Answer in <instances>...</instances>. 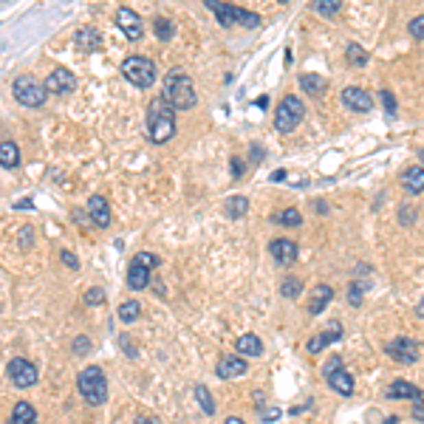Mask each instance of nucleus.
Returning <instances> with one entry per match:
<instances>
[{"label": "nucleus", "mask_w": 424, "mask_h": 424, "mask_svg": "<svg viewBox=\"0 0 424 424\" xmlns=\"http://www.w3.org/2000/svg\"><path fill=\"white\" fill-rule=\"evenodd\" d=\"M161 99L167 102L173 110H190L196 108L198 97H196V85L190 80V74H187L184 68H173L167 77H164V93Z\"/></svg>", "instance_id": "obj_1"}, {"label": "nucleus", "mask_w": 424, "mask_h": 424, "mask_svg": "<svg viewBox=\"0 0 424 424\" xmlns=\"http://www.w3.org/2000/svg\"><path fill=\"white\" fill-rule=\"evenodd\" d=\"M148 136L153 145H164L176 136V110L161 97L148 105Z\"/></svg>", "instance_id": "obj_2"}, {"label": "nucleus", "mask_w": 424, "mask_h": 424, "mask_svg": "<svg viewBox=\"0 0 424 424\" xmlns=\"http://www.w3.org/2000/svg\"><path fill=\"white\" fill-rule=\"evenodd\" d=\"M207 9L218 17V23H221L224 29H232V26L257 29V26H261V14H257V12L238 9V6H232V3H218V0H207Z\"/></svg>", "instance_id": "obj_3"}, {"label": "nucleus", "mask_w": 424, "mask_h": 424, "mask_svg": "<svg viewBox=\"0 0 424 424\" xmlns=\"http://www.w3.org/2000/svg\"><path fill=\"white\" fill-rule=\"evenodd\" d=\"M77 388H80V393L88 405H105L108 402V379H105L102 368H97V365H88V368L80 370Z\"/></svg>", "instance_id": "obj_4"}, {"label": "nucleus", "mask_w": 424, "mask_h": 424, "mask_svg": "<svg viewBox=\"0 0 424 424\" xmlns=\"http://www.w3.org/2000/svg\"><path fill=\"white\" fill-rule=\"evenodd\" d=\"M12 93L20 105L26 108H43L45 99H49V91H45V82L34 80L32 74H20L14 82H12Z\"/></svg>", "instance_id": "obj_5"}, {"label": "nucleus", "mask_w": 424, "mask_h": 424, "mask_svg": "<svg viewBox=\"0 0 424 424\" xmlns=\"http://www.w3.org/2000/svg\"><path fill=\"white\" fill-rule=\"evenodd\" d=\"M122 77L136 88H150L156 82V65L148 57H128L122 62Z\"/></svg>", "instance_id": "obj_6"}, {"label": "nucleus", "mask_w": 424, "mask_h": 424, "mask_svg": "<svg viewBox=\"0 0 424 424\" xmlns=\"http://www.w3.org/2000/svg\"><path fill=\"white\" fill-rule=\"evenodd\" d=\"M161 261L156 255H150V252H139L133 261H130V266H128V286L133 289V292H141V289H148L150 286V269H156Z\"/></svg>", "instance_id": "obj_7"}, {"label": "nucleus", "mask_w": 424, "mask_h": 424, "mask_svg": "<svg viewBox=\"0 0 424 424\" xmlns=\"http://www.w3.org/2000/svg\"><path fill=\"white\" fill-rule=\"evenodd\" d=\"M303 116H305V108L300 102V97H283L280 105H277V113H274V128L280 133H292L300 122H303Z\"/></svg>", "instance_id": "obj_8"}, {"label": "nucleus", "mask_w": 424, "mask_h": 424, "mask_svg": "<svg viewBox=\"0 0 424 424\" xmlns=\"http://www.w3.org/2000/svg\"><path fill=\"white\" fill-rule=\"evenodd\" d=\"M322 373H325L328 385H331L340 396H353V376L342 368V360H340V357H331V360H328V365L322 368Z\"/></svg>", "instance_id": "obj_9"}, {"label": "nucleus", "mask_w": 424, "mask_h": 424, "mask_svg": "<svg viewBox=\"0 0 424 424\" xmlns=\"http://www.w3.org/2000/svg\"><path fill=\"white\" fill-rule=\"evenodd\" d=\"M9 379H12V385L20 388V390L34 388V385H37V365L29 362V360H23V357H14V360L9 362Z\"/></svg>", "instance_id": "obj_10"}, {"label": "nucleus", "mask_w": 424, "mask_h": 424, "mask_svg": "<svg viewBox=\"0 0 424 424\" xmlns=\"http://www.w3.org/2000/svg\"><path fill=\"white\" fill-rule=\"evenodd\" d=\"M385 353L393 357L399 365H413L419 360V342L410 340V337H396L385 345Z\"/></svg>", "instance_id": "obj_11"}, {"label": "nucleus", "mask_w": 424, "mask_h": 424, "mask_svg": "<svg viewBox=\"0 0 424 424\" xmlns=\"http://www.w3.org/2000/svg\"><path fill=\"white\" fill-rule=\"evenodd\" d=\"M116 26L122 29V34L128 40H141V37H145V20H141L133 9H128V6H122L119 12H116Z\"/></svg>", "instance_id": "obj_12"}, {"label": "nucleus", "mask_w": 424, "mask_h": 424, "mask_svg": "<svg viewBox=\"0 0 424 424\" xmlns=\"http://www.w3.org/2000/svg\"><path fill=\"white\" fill-rule=\"evenodd\" d=\"M77 88V77L71 74L68 68H54L49 77H45V91L57 93V97H65V93H74Z\"/></svg>", "instance_id": "obj_13"}, {"label": "nucleus", "mask_w": 424, "mask_h": 424, "mask_svg": "<svg viewBox=\"0 0 424 424\" xmlns=\"http://www.w3.org/2000/svg\"><path fill=\"white\" fill-rule=\"evenodd\" d=\"M246 370H249V365L241 353H226V357H221V362L215 365V373L221 376V379H238V376H244Z\"/></svg>", "instance_id": "obj_14"}, {"label": "nucleus", "mask_w": 424, "mask_h": 424, "mask_svg": "<svg viewBox=\"0 0 424 424\" xmlns=\"http://www.w3.org/2000/svg\"><path fill=\"white\" fill-rule=\"evenodd\" d=\"M342 105H345L348 110H353V113H368V110L373 108V99H370L368 91L357 88V85H351V88L342 91Z\"/></svg>", "instance_id": "obj_15"}, {"label": "nucleus", "mask_w": 424, "mask_h": 424, "mask_svg": "<svg viewBox=\"0 0 424 424\" xmlns=\"http://www.w3.org/2000/svg\"><path fill=\"white\" fill-rule=\"evenodd\" d=\"M269 252H272V257H274L280 266H294V261H297V244L289 241V238H274V241H269Z\"/></svg>", "instance_id": "obj_16"}, {"label": "nucleus", "mask_w": 424, "mask_h": 424, "mask_svg": "<svg viewBox=\"0 0 424 424\" xmlns=\"http://www.w3.org/2000/svg\"><path fill=\"white\" fill-rule=\"evenodd\" d=\"M85 209H88V215H91V224L97 226V229L110 226V207H108V201L102 196H91Z\"/></svg>", "instance_id": "obj_17"}, {"label": "nucleus", "mask_w": 424, "mask_h": 424, "mask_svg": "<svg viewBox=\"0 0 424 424\" xmlns=\"http://www.w3.org/2000/svg\"><path fill=\"white\" fill-rule=\"evenodd\" d=\"M399 184H402V190L410 193V196L424 193V167H421V164H413V167H408L402 176H399Z\"/></svg>", "instance_id": "obj_18"}, {"label": "nucleus", "mask_w": 424, "mask_h": 424, "mask_svg": "<svg viewBox=\"0 0 424 424\" xmlns=\"http://www.w3.org/2000/svg\"><path fill=\"white\" fill-rule=\"evenodd\" d=\"M334 300V289L328 286V283H317V286L311 289V300H309V314L317 317L325 311V305Z\"/></svg>", "instance_id": "obj_19"}, {"label": "nucleus", "mask_w": 424, "mask_h": 424, "mask_svg": "<svg viewBox=\"0 0 424 424\" xmlns=\"http://www.w3.org/2000/svg\"><path fill=\"white\" fill-rule=\"evenodd\" d=\"M74 40H77V45H80V51H102V43H105L102 32L93 29V26H82V29L77 32Z\"/></svg>", "instance_id": "obj_20"}, {"label": "nucleus", "mask_w": 424, "mask_h": 424, "mask_svg": "<svg viewBox=\"0 0 424 424\" xmlns=\"http://www.w3.org/2000/svg\"><path fill=\"white\" fill-rule=\"evenodd\" d=\"M235 353H241V357H261L263 340L257 334H241L238 340H235Z\"/></svg>", "instance_id": "obj_21"}, {"label": "nucleus", "mask_w": 424, "mask_h": 424, "mask_svg": "<svg viewBox=\"0 0 424 424\" xmlns=\"http://www.w3.org/2000/svg\"><path fill=\"white\" fill-rule=\"evenodd\" d=\"M342 337V328H340V322H331V328L328 331H322V334H317V337H311V342L305 345L309 348V353H320L325 345H331V342H337Z\"/></svg>", "instance_id": "obj_22"}, {"label": "nucleus", "mask_w": 424, "mask_h": 424, "mask_svg": "<svg viewBox=\"0 0 424 424\" xmlns=\"http://www.w3.org/2000/svg\"><path fill=\"white\" fill-rule=\"evenodd\" d=\"M300 88L305 91V93H309V97H322V93H325V88H328V80L325 77H320V74H303L300 80Z\"/></svg>", "instance_id": "obj_23"}, {"label": "nucleus", "mask_w": 424, "mask_h": 424, "mask_svg": "<svg viewBox=\"0 0 424 424\" xmlns=\"http://www.w3.org/2000/svg\"><path fill=\"white\" fill-rule=\"evenodd\" d=\"M424 393L413 385V382H408V379H396L390 388H388V399H421Z\"/></svg>", "instance_id": "obj_24"}, {"label": "nucleus", "mask_w": 424, "mask_h": 424, "mask_svg": "<svg viewBox=\"0 0 424 424\" xmlns=\"http://www.w3.org/2000/svg\"><path fill=\"white\" fill-rule=\"evenodd\" d=\"M0 164H3L6 170H12V167H17V164H20V148L14 145L12 139L0 141Z\"/></svg>", "instance_id": "obj_25"}, {"label": "nucleus", "mask_w": 424, "mask_h": 424, "mask_svg": "<svg viewBox=\"0 0 424 424\" xmlns=\"http://www.w3.org/2000/svg\"><path fill=\"white\" fill-rule=\"evenodd\" d=\"M9 424H37V413H34V408H32L29 402H17V405L12 408V419H9Z\"/></svg>", "instance_id": "obj_26"}, {"label": "nucleus", "mask_w": 424, "mask_h": 424, "mask_svg": "<svg viewBox=\"0 0 424 424\" xmlns=\"http://www.w3.org/2000/svg\"><path fill=\"white\" fill-rule=\"evenodd\" d=\"M153 34L161 40V43H170L176 37V23L167 20V17H156L153 20Z\"/></svg>", "instance_id": "obj_27"}, {"label": "nucleus", "mask_w": 424, "mask_h": 424, "mask_svg": "<svg viewBox=\"0 0 424 424\" xmlns=\"http://www.w3.org/2000/svg\"><path fill=\"white\" fill-rule=\"evenodd\" d=\"M226 215L229 218H244L246 212H249V198L246 196H232V198H226Z\"/></svg>", "instance_id": "obj_28"}, {"label": "nucleus", "mask_w": 424, "mask_h": 424, "mask_svg": "<svg viewBox=\"0 0 424 424\" xmlns=\"http://www.w3.org/2000/svg\"><path fill=\"white\" fill-rule=\"evenodd\" d=\"M116 317H119L122 322H136L141 317V303L139 300H125L119 309H116Z\"/></svg>", "instance_id": "obj_29"}, {"label": "nucleus", "mask_w": 424, "mask_h": 424, "mask_svg": "<svg viewBox=\"0 0 424 424\" xmlns=\"http://www.w3.org/2000/svg\"><path fill=\"white\" fill-rule=\"evenodd\" d=\"M196 402L201 405V410L207 416H215V399H212V393H209L207 385H196Z\"/></svg>", "instance_id": "obj_30"}, {"label": "nucleus", "mask_w": 424, "mask_h": 424, "mask_svg": "<svg viewBox=\"0 0 424 424\" xmlns=\"http://www.w3.org/2000/svg\"><path fill=\"white\" fill-rule=\"evenodd\" d=\"M272 221H274V224H283V226H300V224H303V215H300V209L289 207V209L277 212V215H272Z\"/></svg>", "instance_id": "obj_31"}, {"label": "nucleus", "mask_w": 424, "mask_h": 424, "mask_svg": "<svg viewBox=\"0 0 424 424\" xmlns=\"http://www.w3.org/2000/svg\"><path fill=\"white\" fill-rule=\"evenodd\" d=\"M311 9H314L317 14H322V17H334V14L342 9V0H314Z\"/></svg>", "instance_id": "obj_32"}, {"label": "nucleus", "mask_w": 424, "mask_h": 424, "mask_svg": "<svg viewBox=\"0 0 424 424\" xmlns=\"http://www.w3.org/2000/svg\"><path fill=\"white\" fill-rule=\"evenodd\" d=\"M300 292H303V283L297 280V277H283V283H280V294L286 297V300H294V297H300Z\"/></svg>", "instance_id": "obj_33"}, {"label": "nucleus", "mask_w": 424, "mask_h": 424, "mask_svg": "<svg viewBox=\"0 0 424 424\" xmlns=\"http://www.w3.org/2000/svg\"><path fill=\"white\" fill-rule=\"evenodd\" d=\"M348 62L351 65H357V68H365V62H368V54L362 51V45H357V43H348Z\"/></svg>", "instance_id": "obj_34"}, {"label": "nucleus", "mask_w": 424, "mask_h": 424, "mask_svg": "<svg viewBox=\"0 0 424 424\" xmlns=\"http://www.w3.org/2000/svg\"><path fill=\"white\" fill-rule=\"evenodd\" d=\"M370 289V283H351L348 289V303L351 305H362V292Z\"/></svg>", "instance_id": "obj_35"}, {"label": "nucleus", "mask_w": 424, "mask_h": 424, "mask_svg": "<svg viewBox=\"0 0 424 424\" xmlns=\"http://www.w3.org/2000/svg\"><path fill=\"white\" fill-rule=\"evenodd\" d=\"M379 97H382V105H385L388 119H396V99H393V93H390V91H379Z\"/></svg>", "instance_id": "obj_36"}, {"label": "nucleus", "mask_w": 424, "mask_h": 424, "mask_svg": "<svg viewBox=\"0 0 424 424\" xmlns=\"http://www.w3.org/2000/svg\"><path fill=\"white\" fill-rule=\"evenodd\" d=\"M99 303H105V292L102 289L93 286V289L85 292V305H99Z\"/></svg>", "instance_id": "obj_37"}, {"label": "nucleus", "mask_w": 424, "mask_h": 424, "mask_svg": "<svg viewBox=\"0 0 424 424\" xmlns=\"http://www.w3.org/2000/svg\"><path fill=\"white\" fill-rule=\"evenodd\" d=\"M410 34L419 37V40H424V14H419V17L410 20Z\"/></svg>", "instance_id": "obj_38"}, {"label": "nucleus", "mask_w": 424, "mask_h": 424, "mask_svg": "<svg viewBox=\"0 0 424 424\" xmlns=\"http://www.w3.org/2000/svg\"><path fill=\"white\" fill-rule=\"evenodd\" d=\"M60 257H62V263H65L68 269H80V261H77V257H74V252L62 249V252H60Z\"/></svg>", "instance_id": "obj_39"}, {"label": "nucleus", "mask_w": 424, "mask_h": 424, "mask_svg": "<svg viewBox=\"0 0 424 424\" xmlns=\"http://www.w3.org/2000/svg\"><path fill=\"white\" fill-rule=\"evenodd\" d=\"M229 161H232V176H235V178H241V176H244V158L232 156Z\"/></svg>", "instance_id": "obj_40"}, {"label": "nucleus", "mask_w": 424, "mask_h": 424, "mask_svg": "<svg viewBox=\"0 0 424 424\" xmlns=\"http://www.w3.org/2000/svg\"><path fill=\"white\" fill-rule=\"evenodd\" d=\"M88 342H91L88 337H77V340H74V353H88V351H91Z\"/></svg>", "instance_id": "obj_41"}, {"label": "nucleus", "mask_w": 424, "mask_h": 424, "mask_svg": "<svg viewBox=\"0 0 424 424\" xmlns=\"http://www.w3.org/2000/svg\"><path fill=\"white\" fill-rule=\"evenodd\" d=\"M413 416L424 421V396H421V399H416V408H413Z\"/></svg>", "instance_id": "obj_42"}, {"label": "nucleus", "mask_w": 424, "mask_h": 424, "mask_svg": "<svg viewBox=\"0 0 424 424\" xmlns=\"http://www.w3.org/2000/svg\"><path fill=\"white\" fill-rule=\"evenodd\" d=\"M71 218H74L77 224H85V221H91V215H88V209H85V212H80V209H74V215H71Z\"/></svg>", "instance_id": "obj_43"}, {"label": "nucleus", "mask_w": 424, "mask_h": 424, "mask_svg": "<svg viewBox=\"0 0 424 424\" xmlns=\"http://www.w3.org/2000/svg\"><path fill=\"white\" fill-rule=\"evenodd\" d=\"M133 424H158V419L156 416H139Z\"/></svg>", "instance_id": "obj_44"}, {"label": "nucleus", "mask_w": 424, "mask_h": 424, "mask_svg": "<svg viewBox=\"0 0 424 424\" xmlns=\"http://www.w3.org/2000/svg\"><path fill=\"white\" fill-rule=\"evenodd\" d=\"M32 232H34L32 226H23V249H26V246H29V235H32Z\"/></svg>", "instance_id": "obj_45"}, {"label": "nucleus", "mask_w": 424, "mask_h": 424, "mask_svg": "<svg viewBox=\"0 0 424 424\" xmlns=\"http://www.w3.org/2000/svg\"><path fill=\"white\" fill-rule=\"evenodd\" d=\"M283 178H286V170H274L272 173V181H283Z\"/></svg>", "instance_id": "obj_46"}, {"label": "nucleus", "mask_w": 424, "mask_h": 424, "mask_svg": "<svg viewBox=\"0 0 424 424\" xmlns=\"http://www.w3.org/2000/svg\"><path fill=\"white\" fill-rule=\"evenodd\" d=\"M416 317H419V320H424V297H421V303L416 305Z\"/></svg>", "instance_id": "obj_47"}, {"label": "nucleus", "mask_w": 424, "mask_h": 424, "mask_svg": "<svg viewBox=\"0 0 424 424\" xmlns=\"http://www.w3.org/2000/svg\"><path fill=\"white\" fill-rule=\"evenodd\" d=\"M17 209H32V198H23V201L17 204Z\"/></svg>", "instance_id": "obj_48"}, {"label": "nucleus", "mask_w": 424, "mask_h": 424, "mask_svg": "<svg viewBox=\"0 0 424 424\" xmlns=\"http://www.w3.org/2000/svg\"><path fill=\"white\" fill-rule=\"evenodd\" d=\"M224 424H246V421H244V419H238V416H229Z\"/></svg>", "instance_id": "obj_49"}, {"label": "nucleus", "mask_w": 424, "mask_h": 424, "mask_svg": "<svg viewBox=\"0 0 424 424\" xmlns=\"http://www.w3.org/2000/svg\"><path fill=\"white\" fill-rule=\"evenodd\" d=\"M277 416H280V413H277V410H274V408H272V410H269V413H263V419H266V421H272V419H277Z\"/></svg>", "instance_id": "obj_50"}, {"label": "nucleus", "mask_w": 424, "mask_h": 424, "mask_svg": "<svg viewBox=\"0 0 424 424\" xmlns=\"http://www.w3.org/2000/svg\"><path fill=\"white\" fill-rule=\"evenodd\" d=\"M382 424H402V421H399V419H396V416H388V419H385V421H382Z\"/></svg>", "instance_id": "obj_51"}, {"label": "nucleus", "mask_w": 424, "mask_h": 424, "mask_svg": "<svg viewBox=\"0 0 424 424\" xmlns=\"http://www.w3.org/2000/svg\"><path fill=\"white\" fill-rule=\"evenodd\" d=\"M419 158H421V161H424V148H421V150H419Z\"/></svg>", "instance_id": "obj_52"}]
</instances>
